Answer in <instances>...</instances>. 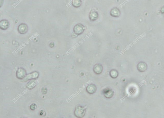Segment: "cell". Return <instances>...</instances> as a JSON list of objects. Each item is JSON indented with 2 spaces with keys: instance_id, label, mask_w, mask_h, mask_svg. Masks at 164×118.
Here are the masks:
<instances>
[{
  "instance_id": "obj_14",
  "label": "cell",
  "mask_w": 164,
  "mask_h": 118,
  "mask_svg": "<svg viewBox=\"0 0 164 118\" xmlns=\"http://www.w3.org/2000/svg\"><path fill=\"white\" fill-rule=\"evenodd\" d=\"M110 75L112 78L115 79L118 76V73L116 70L113 69L110 72Z\"/></svg>"
},
{
  "instance_id": "obj_13",
  "label": "cell",
  "mask_w": 164,
  "mask_h": 118,
  "mask_svg": "<svg viewBox=\"0 0 164 118\" xmlns=\"http://www.w3.org/2000/svg\"><path fill=\"white\" fill-rule=\"evenodd\" d=\"M72 4L73 7H79L81 5V0H73Z\"/></svg>"
},
{
  "instance_id": "obj_11",
  "label": "cell",
  "mask_w": 164,
  "mask_h": 118,
  "mask_svg": "<svg viewBox=\"0 0 164 118\" xmlns=\"http://www.w3.org/2000/svg\"><path fill=\"white\" fill-rule=\"evenodd\" d=\"M104 95L105 97L106 98H111L113 97L114 95V92L113 90H107L104 92Z\"/></svg>"
},
{
  "instance_id": "obj_7",
  "label": "cell",
  "mask_w": 164,
  "mask_h": 118,
  "mask_svg": "<svg viewBox=\"0 0 164 118\" xmlns=\"http://www.w3.org/2000/svg\"><path fill=\"white\" fill-rule=\"evenodd\" d=\"M10 23L7 20H3L0 21V28L1 29L6 30L9 27Z\"/></svg>"
},
{
  "instance_id": "obj_1",
  "label": "cell",
  "mask_w": 164,
  "mask_h": 118,
  "mask_svg": "<svg viewBox=\"0 0 164 118\" xmlns=\"http://www.w3.org/2000/svg\"><path fill=\"white\" fill-rule=\"evenodd\" d=\"M86 113V109L84 107L81 106L77 107L74 112L75 116L78 118L84 117Z\"/></svg>"
},
{
  "instance_id": "obj_9",
  "label": "cell",
  "mask_w": 164,
  "mask_h": 118,
  "mask_svg": "<svg viewBox=\"0 0 164 118\" xmlns=\"http://www.w3.org/2000/svg\"><path fill=\"white\" fill-rule=\"evenodd\" d=\"M99 18V14L97 12L92 11L89 14V18L91 21H96Z\"/></svg>"
},
{
  "instance_id": "obj_5",
  "label": "cell",
  "mask_w": 164,
  "mask_h": 118,
  "mask_svg": "<svg viewBox=\"0 0 164 118\" xmlns=\"http://www.w3.org/2000/svg\"><path fill=\"white\" fill-rule=\"evenodd\" d=\"M93 70L95 73L97 74H100L102 72L103 70V67L101 64H96L94 66Z\"/></svg>"
},
{
  "instance_id": "obj_15",
  "label": "cell",
  "mask_w": 164,
  "mask_h": 118,
  "mask_svg": "<svg viewBox=\"0 0 164 118\" xmlns=\"http://www.w3.org/2000/svg\"><path fill=\"white\" fill-rule=\"evenodd\" d=\"M161 12L162 13H164V7H162L161 10Z\"/></svg>"
},
{
  "instance_id": "obj_8",
  "label": "cell",
  "mask_w": 164,
  "mask_h": 118,
  "mask_svg": "<svg viewBox=\"0 0 164 118\" xmlns=\"http://www.w3.org/2000/svg\"><path fill=\"white\" fill-rule=\"evenodd\" d=\"M147 65L146 63L143 62H140L138 63L137 65V68L138 70L140 72H144L147 68Z\"/></svg>"
},
{
  "instance_id": "obj_2",
  "label": "cell",
  "mask_w": 164,
  "mask_h": 118,
  "mask_svg": "<svg viewBox=\"0 0 164 118\" xmlns=\"http://www.w3.org/2000/svg\"><path fill=\"white\" fill-rule=\"evenodd\" d=\"M85 30V27L81 23H78L74 26L73 30L76 35H81Z\"/></svg>"
},
{
  "instance_id": "obj_4",
  "label": "cell",
  "mask_w": 164,
  "mask_h": 118,
  "mask_svg": "<svg viewBox=\"0 0 164 118\" xmlns=\"http://www.w3.org/2000/svg\"><path fill=\"white\" fill-rule=\"evenodd\" d=\"M121 12L120 10L117 7H114L110 11V15L114 18H118L120 16Z\"/></svg>"
},
{
  "instance_id": "obj_6",
  "label": "cell",
  "mask_w": 164,
  "mask_h": 118,
  "mask_svg": "<svg viewBox=\"0 0 164 118\" xmlns=\"http://www.w3.org/2000/svg\"><path fill=\"white\" fill-rule=\"evenodd\" d=\"M97 90V87L95 85L93 84L89 85L86 88V91L90 94H93L95 93Z\"/></svg>"
},
{
  "instance_id": "obj_12",
  "label": "cell",
  "mask_w": 164,
  "mask_h": 118,
  "mask_svg": "<svg viewBox=\"0 0 164 118\" xmlns=\"http://www.w3.org/2000/svg\"><path fill=\"white\" fill-rule=\"evenodd\" d=\"M38 77V73L36 72L32 73V74H30L28 75L26 78H25V79L29 80L31 79H36Z\"/></svg>"
},
{
  "instance_id": "obj_10",
  "label": "cell",
  "mask_w": 164,
  "mask_h": 118,
  "mask_svg": "<svg viewBox=\"0 0 164 118\" xmlns=\"http://www.w3.org/2000/svg\"><path fill=\"white\" fill-rule=\"evenodd\" d=\"M17 77L19 79H22L25 76L26 72L25 70L23 68H19L17 71Z\"/></svg>"
},
{
  "instance_id": "obj_3",
  "label": "cell",
  "mask_w": 164,
  "mask_h": 118,
  "mask_svg": "<svg viewBox=\"0 0 164 118\" xmlns=\"http://www.w3.org/2000/svg\"><path fill=\"white\" fill-rule=\"evenodd\" d=\"M18 30L19 33L22 35H24L28 32V25L24 23L20 24L18 26Z\"/></svg>"
}]
</instances>
